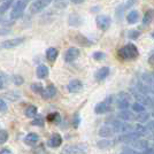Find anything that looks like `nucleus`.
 Listing matches in <instances>:
<instances>
[{"instance_id":"obj_51","label":"nucleus","mask_w":154,"mask_h":154,"mask_svg":"<svg viewBox=\"0 0 154 154\" xmlns=\"http://www.w3.org/2000/svg\"><path fill=\"white\" fill-rule=\"evenodd\" d=\"M23 1H28V0H23Z\"/></svg>"},{"instance_id":"obj_14","label":"nucleus","mask_w":154,"mask_h":154,"mask_svg":"<svg viewBox=\"0 0 154 154\" xmlns=\"http://www.w3.org/2000/svg\"><path fill=\"white\" fill-rule=\"evenodd\" d=\"M153 19H154V9H148L147 12L144 14L143 20H141L143 26H148V24H151L152 21H153Z\"/></svg>"},{"instance_id":"obj_46","label":"nucleus","mask_w":154,"mask_h":154,"mask_svg":"<svg viewBox=\"0 0 154 154\" xmlns=\"http://www.w3.org/2000/svg\"><path fill=\"white\" fill-rule=\"evenodd\" d=\"M152 78H153V84H152V86H151V90H152V92L154 93V72L152 74Z\"/></svg>"},{"instance_id":"obj_34","label":"nucleus","mask_w":154,"mask_h":154,"mask_svg":"<svg viewBox=\"0 0 154 154\" xmlns=\"http://www.w3.org/2000/svg\"><path fill=\"white\" fill-rule=\"evenodd\" d=\"M13 82L15 85H22L23 82H24V79H23V77L22 76H17V75H15L13 76Z\"/></svg>"},{"instance_id":"obj_44","label":"nucleus","mask_w":154,"mask_h":154,"mask_svg":"<svg viewBox=\"0 0 154 154\" xmlns=\"http://www.w3.org/2000/svg\"><path fill=\"white\" fill-rule=\"evenodd\" d=\"M148 61H149V63H154V52L151 54V57L148 59Z\"/></svg>"},{"instance_id":"obj_18","label":"nucleus","mask_w":154,"mask_h":154,"mask_svg":"<svg viewBox=\"0 0 154 154\" xmlns=\"http://www.w3.org/2000/svg\"><path fill=\"white\" fill-rule=\"evenodd\" d=\"M127 21L129 24H135L139 21V13L137 11H131L127 15Z\"/></svg>"},{"instance_id":"obj_33","label":"nucleus","mask_w":154,"mask_h":154,"mask_svg":"<svg viewBox=\"0 0 154 154\" xmlns=\"http://www.w3.org/2000/svg\"><path fill=\"white\" fill-rule=\"evenodd\" d=\"M48 121H52V122H59L60 121V116H59L58 113H52L48 115Z\"/></svg>"},{"instance_id":"obj_36","label":"nucleus","mask_w":154,"mask_h":154,"mask_svg":"<svg viewBox=\"0 0 154 154\" xmlns=\"http://www.w3.org/2000/svg\"><path fill=\"white\" fill-rule=\"evenodd\" d=\"M93 59L100 61V60L105 59V53H103V52H96V53H93Z\"/></svg>"},{"instance_id":"obj_10","label":"nucleus","mask_w":154,"mask_h":154,"mask_svg":"<svg viewBox=\"0 0 154 154\" xmlns=\"http://www.w3.org/2000/svg\"><path fill=\"white\" fill-rule=\"evenodd\" d=\"M83 89V84L78 79H72L70 83L68 84V91L71 93H76Z\"/></svg>"},{"instance_id":"obj_16","label":"nucleus","mask_w":154,"mask_h":154,"mask_svg":"<svg viewBox=\"0 0 154 154\" xmlns=\"http://www.w3.org/2000/svg\"><path fill=\"white\" fill-rule=\"evenodd\" d=\"M117 116L123 120V121H132V120H136V115L135 114H132L131 112H129L127 109H123L122 112H120Z\"/></svg>"},{"instance_id":"obj_13","label":"nucleus","mask_w":154,"mask_h":154,"mask_svg":"<svg viewBox=\"0 0 154 154\" xmlns=\"http://www.w3.org/2000/svg\"><path fill=\"white\" fill-rule=\"evenodd\" d=\"M108 75H109V68L108 67H101V68L96 72L94 78H96L98 82H100V81H103V79L108 76Z\"/></svg>"},{"instance_id":"obj_5","label":"nucleus","mask_w":154,"mask_h":154,"mask_svg":"<svg viewBox=\"0 0 154 154\" xmlns=\"http://www.w3.org/2000/svg\"><path fill=\"white\" fill-rule=\"evenodd\" d=\"M24 42V38H13V39H8V40H5L0 44V47L1 48H6V50H9V48H14V47H17L19 45H21L22 43Z\"/></svg>"},{"instance_id":"obj_12","label":"nucleus","mask_w":154,"mask_h":154,"mask_svg":"<svg viewBox=\"0 0 154 154\" xmlns=\"http://www.w3.org/2000/svg\"><path fill=\"white\" fill-rule=\"evenodd\" d=\"M57 94V89H55V86L54 85H48L46 89L43 90L42 92V96L44 99H51L53 97Z\"/></svg>"},{"instance_id":"obj_23","label":"nucleus","mask_w":154,"mask_h":154,"mask_svg":"<svg viewBox=\"0 0 154 154\" xmlns=\"http://www.w3.org/2000/svg\"><path fill=\"white\" fill-rule=\"evenodd\" d=\"M132 143V146L136 148H138V149H145V148L148 147V143L146 140H139V138L138 139H136V140L131 141Z\"/></svg>"},{"instance_id":"obj_31","label":"nucleus","mask_w":154,"mask_h":154,"mask_svg":"<svg viewBox=\"0 0 154 154\" xmlns=\"http://www.w3.org/2000/svg\"><path fill=\"white\" fill-rule=\"evenodd\" d=\"M97 145H98V147L99 148H107V147H110V146H112V141L103 139V140L98 141V144H97Z\"/></svg>"},{"instance_id":"obj_42","label":"nucleus","mask_w":154,"mask_h":154,"mask_svg":"<svg viewBox=\"0 0 154 154\" xmlns=\"http://www.w3.org/2000/svg\"><path fill=\"white\" fill-rule=\"evenodd\" d=\"M143 154H154V149H152V148H145Z\"/></svg>"},{"instance_id":"obj_3","label":"nucleus","mask_w":154,"mask_h":154,"mask_svg":"<svg viewBox=\"0 0 154 154\" xmlns=\"http://www.w3.org/2000/svg\"><path fill=\"white\" fill-rule=\"evenodd\" d=\"M26 7V2L23 0H19L15 5H14L13 9L11 12V19L12 20H17L22 17V15L24 13V9Z\"/></svg>"},{"instance_id":"obj_7","label":"nucleus","mask_w":154,"mask_h":154,"mask_svg":"<svg viewBox=\"0 0 154 154\" xmlns=\"http://www.w3.org/2000/svg\"><path fill=\"white\" fill-rule=\"evenodd\" d=\"M117 106L121 109H127L130 106V97L129 94L121 92L117 97Z\"/></svg>"},{"instance_id":"obj_22","label":"nucleus","mask_w":154,"mask_h":154,"mask_svg":"<svg viewBox=\"0 0 154 154\" xmlns=\"http://www.w3.org/2000/svg\"><path fill=\"white\" fill-rule=\"evenodd\" d=\"M36 72H37L38 78H45L48 75V68L46 66H44V64H40V66L37 67V71Z\"/></svg>"},{"instance_id":"obj_24","label":"nucleus","mask_w":154,"mask_h":154,"mask_svg":"<svg viewBox=\"0 0 154 154\" xmlns=\"http://www.w3.org/2000/svg\"><path fill=\"white\" fill-rule=\"evenodd\" d=\"M75 42H76L77 44H79V45H82V46H89V45H91L90 40L86 38V37L82 36V35H77L76 37H75Z\"/></svg>"},{"instance_id":"obj_17","label":"nucleus","mask_w":154,"mask_h":154,"mask_svg":"<svg viewBox=\"0 0 154 154\" xmlns=\"http://www.w3.org/2000/svg\"><path fill=\"white\" fill-rule=\"evenodd\" d=\"M46 5L42 1V0H36L31 5V12L32 13H40L42 11H44L46 8Z\"/></svg>"},{"instance_id":"obj_9","label":"nucleus","mask_w":154,"mask_h":154,"mask_svg":"<svg viewBox=\"0 0 154 154\" xmlns=\"http://www.w3.org/2000/svg\"><path fill=\"white\" fill-rule=\"evenodd\" d=\"M132 93H134V97L137 99V103H140L141 105H152V99L145 93L136 92V91H134Z\"/></svg>"},{"instance_id":"obj_11","label":"nucleus","mask_w":154,"mask_h":154,"mask_svg":"<svg viewBox=\"0 0 154 154\" xmlns=\"http://www.w3.org/2000/svg\"><path fill=\"white\" fill-rule=\"evenodd\" d=\"M62 144V137L59 135V134H54V135H52V137L50 138V140L47 143V145L50 146V147H59L60 145Z\"/></svg>"},{"instance_id":"obj_15","label":"nucleus","mask_w":154,"mask_h":154,"mask_svg":"<svg viewBox=\"0 0 154 154\" xmlns=\"http://www.w3.org/2000/svg\"><path fill=\"white\" fill-rule=\"evenodd\" d=\"M115 132V129L113 128L112 125H103V128H100V130H99V135L103 136V137H110Z\"/></svg>"},{"instance_id":"obj_43","label":"nucleus","mask_w":154,"mask_h":154,"mask_svg":"<svg viewBox=\"0 0 154 154\" xmlns=\"http://www.w3.org/2000/svg\"><path fill=\"white\" fill-rule=\"evenodd\" d=\"M7 33H9L8 29H0V35H7Z\"/></svg>"},{"instance_id":"obj_52","label":"nucleus","mask_w":154,"mask_h":154,"mask_svg":"<svg viewBox=\"0 0 154 154\" xmlns=\"http://www.w3.org/2000/svg\"><path fill=\"white\" fill-rule=\"evenodd\" d=\"M153 116H154V112H153Z\"/></svg>"},{"instance_id":"obj_29","label":"nucleus","mask_w":154,"mask_h":154,"mask_svg":"<svg viewBox=\"0 0 154 154\" xmlns=\"http://www.w3.org/2000/svg\"><path fill=\"white\" fill-rule=\"evenodd\" d=\"M148 117H149V114L145 113V112H141V113H139L138 115H136V120L143 123V122H145V121H147Z\"/></svg>"},{"instance_id":"obj_45","label":"nucleus","mask_w":154,"mask_h":154,"mask_svg":"<svg viewBox=\"0 0 154 154\" xmlns=\"http://www.w3.org/2000/svg\"><path fill=\"white\" fill-rule=\"evenodd\" d=\"M42 1H43V2L45 4L46 6H48V5L51 4V2H52V1H53V0H42Z\"/></svg>"},{"instance_id":"obj_19","label":"nucleus","mask_w":154,"mask_h":154,"mask_svg":"<svg viewBox=\"0 0 154 154\" xmlns=\"http://www.w3.org/2000/svg\"><path fill=\"white\" fill-rule=\"evenodd\" d=\"M39 140V137L37 134H29V135L26 136V138H24V141H26V145H30V146H33V145H36Z\"/></svg>"},{"instance_id":"obj_1","label":"nucleus","mask_w":154,"mask_h":154,"mask_svg":"<svg viewBox=\"0 0 154 154\" xmlns=\"http://www.w3.org/2000/svg\"><path fill=\"white\" fill-rule=\"evenodd\" d=\"M119 57L123 60H134L138 57V48L134 44H127L119 50Z\"/></svg>"},{"instance_id":"obj_48","label":"nucleus","mask_w":154,"mask_h":154,"mask_svg":"<svg viewBox=\"0 0 154 154\" xmlns=\"http://www.w3.org/2000/svg\"><path fill=\"white\" fill-rule=\"evenodd\" d=\"M71 1H72L74 4H82L84 0H71Z\"/></svg>"},{"instance_id":"obj_47","label":"nucleus","mask_w":154,"mask_h":154,"mask_svg":"<svg viewBox=\"0 0 154 154\" xmlns=\"http://www.w3.org/2000/svg\"><path fill=\"white\" fill-rule=\"evenodd\" d=\"M148 127L151 129H154V121H151V122H148Z\"/></svg>"},{"instance_id":"obj_2","label":"nucleus","mask_w":154,"mask_h":154,"mask_svg":"<svg viewBox=\"0 0 154 154\" xmlns=\"http://www.w3.org/2000/svg\"><path fill=\"white\" fill-rule=\"evenodd\" d=\"M88 145L86 144H75V145H68L61 151V154H85L88 152Z\"/></svg>"},{"instance_id":"obj_39","label":"nucleus","mask_w":154,"mask_h":154,"mask_svg":"<svg viewBox=\"0 0 154 154\" xmlns=\"http://www.w3.org/2000/svg\"><path fill=\"white\" fill-rule=\"evenodd\" d=\"M121 154H138V153L135 152L134 149H131V148H124V149H123V152Z\"/></svg>"},{"instance_id":"obj_30","label":"nucleus","mask_w":154,"mask_h":154,"mask_svg":"<svg viewBox=\"0 0 154 154\" xmlns=\"http://www.w3.org/2000/svg\"><path fill=\"white\" fill-rule=\"evenodd\" d=\"M132 106V110L136 113H141V112H145V107L144 105H141L140 103H135L131 105Z\"/></svg>"},{"instance_id":"obj_37","label":"nucleus","mask_w":154,"mask_h":154,"mask_svg":"<svg viewBox=\"0 0 154 154\" xmlns=\"http://www.w3.org/2000/svg\"><path fill=\"white\" fill-rule=\"evenodd\" d=\"M7 108H8V107H7V103H5V100H4L2 98H0V112L4 113V112L7 110Z\"/></svg>"},{"instance_id":"obj_49","label":"nucleus","mask_w":154,"mask_h":154,"mask_svg":"<svg viewBox=\"0 0 154 154\" xmlns=\"http://www.w3.org/2000/svg\"><path fill=\"white\" fill-rule=\"evenodd\" d=\"M152 103H154V99H152Z\"/></svg>"},{"instance_id":"obj_28","label":"nucleus","mask_w":154,"mask_h":154,"mask_svg":"<svg viewBox=\"0 0 154 154\" xmlns=\"http://www.w3.org/2000/svg\"><path fill=\"white\" fill-rule=\"evenodd\" d=\"M31 90L35 92V93H38V94H42V92L44 90V88H43V85L40 83H33L31 85Z\"/></svg>"},{"instance_id":"obj_32","label":"nucleus","mask_w":154,"mask_h":154,"mask_svg":"<svg viewBox=\"0 0 154 154\" xmlns=\"http://www.w3.org/2000/svg\"><path fill=\"white\" fill-rule=\"evenodd\" d=\"M8 139V132L6 130H0V145L6 143Z\"/></svg>"},{"instance_id":"obj_20","label":"nucleus","mask_w":154,"mask_h":154,"mask_svg":"<svg viewBox=\"0 0 154 154\" xmlns=\"http://www.w3.org/2000/svg\"><path fill=\"white\" fill-rule=\"evenodd\" d=\"M58 55H59L58 50L54 48V47H50V48L46 51V58H47L48 61H51V62L55 61L57 58H58Z\"/></svg>"},{"instance_id":"obj_50","label":"nucleus","mask_w":154,"mask_h":154,"mask_svg":"<svg viewBox=\"0 0 154 154\" xmlns=\"http://www.w3.org/2000/svg\"><path fill=\"white\" fill-rule=\"evenodd\" d=\"M152 36H153V37H154V33H152Z\"/></svg>"},{"instance_id":"obj_41","label":"nucleus","mask_w":154,"mask_h":154,"mask_svg":"<svg viewBox=\"0 0 154 154\" xmlns=\"http://www.w3.org/2000/svg\"><path fill=\"white\" fill-rule=\"evenodd\" d=\"M0 154H13V152L11 149H8V148H4V149L0 151Z\"/></svg>"},{"instance_id":"obj_27","label":"nucleus","mask_w":154,"mask_h":154,"mask_svg":"<svg viewBox=\"0 0 154 154\" xmlns=\"http://www.w3.org/2000/svg\"><path fill=\"white\" fill-rule=\"evenodd\" d=\"M36 115H37V107L33 106V105L28 106V108L26 109V117H33V116H36Z\"/></svg>"},{"instance_id":"obj_38","label":"nucleus","mask_w":154,"mask_h":154,"mask_svg":"<svg viewBox=\"0 0 154 154\" xmlns=\"http://www.w3.org/2000/svg\"><path fill=\"white\" fill-rule=\"evenodd\" d=\"M32 124H33V125H38V127H43V125H44V120L40 119V117H39V119H36V120L32 121Z\"/></svg>"},{"instance_id":"obj_4","label":"nucleus","mask_w":154,"mask_h":154,"mask_svg":"<svg viewBox=\"0 0 154 154\" xmlns=\"http://www.w3.org/2000/svg\"><path fill=\"white\" fill-rule=\"evenodd\" d=\"M96 23H97V26H98L100 30L106 31V30H108L110 24H112V20L109 19L108 16L99 15V16H97Z\"/></svg>"},{"instance_id":"obj_35","label":"nucleus","mask_w":154,"mask_h":154,"mask_svg":"<svg viewBox=\"0 0 154 154\" xmlns=\"http://www.w3.org/2000/svg\"><path fill=\"white\" fill-rule=\"evenodd\" d=\"M139 35H140V32L137 31V30H131V31H129L128 36L130 39H136L139 37Z\"/></svg>"},{"instance_id":"obj_25","label":"nucleus","mask_w":154,"mask_h":154,"mask_svg":"<svg viewBox=\"0 0 154 154\" xmlns=\"http://www.w3.org/2000/svg\"><path fill=\"white\" fill-rule=\"evenodd\" d=\"M4 97H5L6 99H8L9 101H16V100L20 98V93L19 92H16V91H11V92L5 93Z\"/></svg>"},{"instance_id":"obj_40","label":"nucleus","mask_w":154,"mask_h":154,"mask_svg":"<svg viewBox=\"0 0 154 154\" xmlns=\"http://www.w3.org/2000/svg\"><path fill=\"white\" fill-rule=\"evenodd\" d=\"M4 86H5V78L2 75H0V90L4 89Z\"/></svg>"},{"instance_id":"obj_8","label":"nucleus","mask_w":154,"mask_h":154,"mask_svg":"<svg viewBox=\"0 0 154 154\" xmlns=\"http://www.w3.org/2000/svg\"><path fill=\"white\" fill-rule=\"evenodd\" d=\"M78 57H79V50L76 48V47H70L69 50H67L66 54H64V60L67 62H72Z\"/></svg>"},{"instance_id":"obj_21","label":"nucleus","mask_w":154,"mask_h":154,"mask_svg":"<svg viewBox=\"0 0 154 154\" xmlns=\"http://www.w3.org/2000/svg\"><path fill=\"white\" fill-rule=\"evenodd\" d=\"M108 108L109 105L107 103V101H103V103H99L94 107V112L97 114H103V113H106L108 110Z\"/></svg>"},{"instance_id":"obj_26","label":"nucleus","mask_w":154,"mask_h":154,"mask_svg":"<svg viewBox=\"0 0 154 154\" xmlns=\"http://www.w3.org/2000/svg\"><path fill=\"white\" fill-rule=\"evenodd\" d=\"M12 4H13V0H4L2 4L0 5V14L6 13L9 9V7L12 6Z\"/></svg>"},{"instance_id":"obj_6","label":"nucleus","mask_w":154,"mask_h":154,"mask_svg":"<svg viewBox=\"0 0 154 154\" xmlns=\"http://www.w3.org/2000/svg\"><path fill=\"white\" fill-rule=\"evenodd\" d=\"M112 127L115 129L116 132H130L132 131V125H130L128 123H123L121 121H113Z\"/></svg>"}]
</instances>
